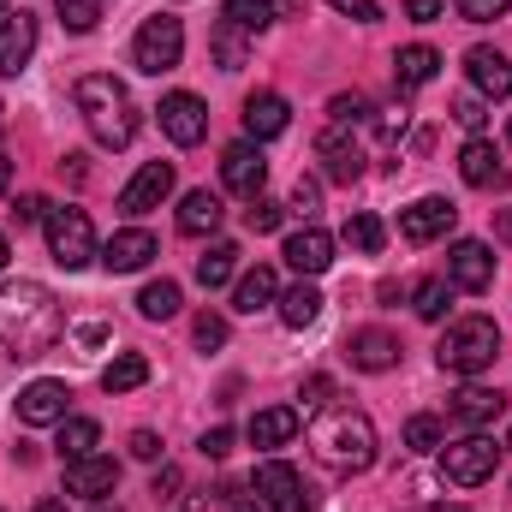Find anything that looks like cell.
Masks as SVG:
<instances>
[{"label": "cell", "mask_w": 512, "mask_h": 512, "mask_svg": "<svg viewBox=\"0 0 512 512\" xmlns=\"http://www.w3.org/2000/svg\"><path fill=\"white\" fill-rule=\"evenodd\" d=\"M66 334V310L42 280H0V340L18 358L54 352Z\"/></svg>", "instance_id": "1"}, {"label": "cell", "mask_w": 512, "mask_h": 512, "mask_svg": "<svg viewBox=\"0 0 512 512\" xmlns=\"http://www.w3.org/2000/svg\"><path fill=\"white\" fill-rule=\"evenodd\" d=\"M72 102H78L84 126H90V137L102 149H126L131 137H137V102H131V90L114 72H84L72 84Z\"/></svg>", "instance_id": "2"}, {"label": "cell", "mask_w": 512, "mask_h": 512, "mask_svg": "<svg viewBox=\"0 0 512 512\" xmlns=\"http://www.w3.org/2000/svg\"><path fill=\"white\" fill-rule=\"evenodd\" d=\"M310 453L328 471H370L376 465V423L352 405H328L310 423Z\"/></svg>", "instance_id": "3"}, {"label": "cell", "mask_w": 512, "mask_h": 512, "mask_svg": "<svg viewBox=\"0 0 512 512\" xmlns=\"http://www.w3.org/2000/svg\"><path fill=\"white\" fill-rule=\"evenodd\" d=\"M435 358H441L447 376H483V370L501 358V328H495L489 316H459V322L441 334Z\"/></svg>", "instance_id": "4"}, {"label": "cell", "mask_w": 512, "mask_h": 512, "mask_svg": "<svg viewBox=\"0 0 512 512\" xmlns=\"http://www.w3.org/2000/svg\"><path fill=\"white\" fill-rule=\"evenodd\" d=\"M179 60H185V24H179L173 12L143 18V30H137V42H131V66L149 72V78H161V72H173Z\"/></svg>", "instance_id": "5"}, {"label": "cell", "mask_w": 512, "mask_h": 512, "mask_svg": "<svg viewBox=\"0 0 512 512\" xmlns=\"http://www.w3.org/2000/svg\"><path fill=\"white\" fill-rule=\"evenodd\" d=\"M495 465H501V447H495L489 435H465V441H447V447H441V477H447L453 489L489 483Z\"/></svg>", "instance_id": "6"}, {"label": "cell", "mask_w": 512, "mask_h": 512, "mask_svg": "<svg viewBox=\"0 0 512 512\" xmlns=\"http://www.w3.org/2000/svg\"><path fill=\"white\" fill-rule=\"evenodd\" d=\"M48 256H54L60 268H90V256H96V227H90L84 209H54V215H48Z\"/></svg>", "instance_id": "7"}, {"label": "cell", "mask_w": 512, "mask_h": 512, "mask_svg": "<svg viewBox=\"0 0 512 512\" xmlns=\"http://www.w3.org/2000/svg\"><path fill=\"white\" fill-rule=\"evenodd\" d=\"M251 489H256V501H262L268 512H310V495H304V477H298L292 465H280V459L256 465Z\"/></svg>", "instance_id": "8"}, {"label": "cell", "mask_w": 512, "mask_h": 512, "mask_svg": "<svg viewBox=\"0 0 512 512\" xmlns=\"http://www.w3.org/2000/svg\"><path fill=\"white\" fill-rule=\"evenodd\" d=\"M459 221V209L447 197H417L411 209H399V239L405 245H429V239H447Z\"/></svg>", "instance_id": "9"}, {"label": "cell", "mask_w": 512, "mask_h": 512, "mask_svg": "<svg viewBox=\"0 0 512 512\" xmlns=\"http://www.w3.org/2000/svg\"><path fill=\"white\" fill-rule=\"evenodd\" d=\"M161 131L179 143V149H191V143H203L209 137V108L191 96V90H173V96H161Z\"/></svg>", "instance_id": "10"}, {"label": "cell", "mask_w": 512, "mask_h": 512, "mask_svg": "<svg viewBox=\"0 0 512 512\" xmlns=\"http://www.w3.org/2000/svg\"><path fill=\"white\" fill-rule=\"evenodd\" d=\"M173 197V161H143L137 173H131V185L120 191V209L126 215H149V209H161Z\"/></svg>", "instance_id": "11"}, {"label": "cell", "mask_w": 512, "mask_h": 512, "mask_svg": "<svg viewBox=\"0 0 512 512\" xmlns=\"http://www.w3.org/2000/svg\"><path fill=\"white\" fill-rule=\"evenodd\" d=\"M221 179H227V191H239L245 203H251V197H262V185H268L262 143H227V155H221Z\"/></svg>", "instance_id": "12"}, {"label": "cell", "mask_w": 512, "mask_h": 512, "mask_svg": "<svg viewBox=\"0 0 512 512\" xmlns=\"http://www.w3.org/2000/svg\"><path fill=\"white\" fill-rule=\"evenodd\" d=\"M120 489V465L114 459H102V453H90V459H72L66 465V495H78V501H108Z\"/></svg>", "instance_id": "13"}, {"label": "cell", "mask_w": 512, "mask_h": 512, "mask_svg": "<svg viewBox=\"0 0 512 512\" xmlns=\"http://www.w3.org/2000/svg\"><path fill=\"white\" fill-rule=\"evenodd\" d=\"M447 280L459 286V292H489V280H495V256L483 239H459L453 251H447Z\"/></svg>", "instance_id": "14"}, {"label": "cell", "mask_w": 512, "mask_h": 512, "mask_svg": "<svg viewBox=\"0 0 512 512\" xmlns=\"http://www.w3.org/2000/svg\"><path fill=\"white\" fill-rule=\"evenodd\" d=\"M66 405H72V387L66 382H30L18 393V423H30V429H48V423H60L66 417Z\"/></svg>", "instance_id": "15"}, {"label": "cell", "mask_w": 512, "mask_h": 512, "mask_svg": "<svg viewBox=\"0 0 512 512\" xmlns=\"http://www.w3.org/2000/svg\"><path fill=\"white\" fill-rule=\"evenodd\" d=\"M465 72H471V90L483 102H507L512 96V60L501 48H471L465 54Z\"/></svg>", "instance_id": "16"}, {"label": "cell", "mask_w": 512, "mask_h": 512, "mask_svg": "<svg viewBox=\"0 0 512 512\" xmlns=\"http://www.w3.org/2000/svg\"><path fill=\"white\" fill-rule=\"evenodd\" d=\"M36 54V18L30 12H0V78H18Z\"/></svg>", "instance_id": "17"}, {"label": "cell", "mask_w": 512, "mask_h": 512, "mask_svg": "<svg viewBox=\"0 0 512 512\" xmlns=\"http://www.w3.org/2000/svg\"><path fill=\"white\" fill-rule=\"evenodd\" d=\"M316 161H322V173H328L334 185H352V179L364 173V149L346 137V126H328L316 137Z\"/></svg>", "instance_id": "18"}, {"label": "cell", "mask_w": 512, "mask_h": 512, "mask_svg": "<svg viewBox=\"0 0 512 512\" xmlns=\"http://www.w3.org/2000/svg\"><path fill=\"white\" fill-rule=\"evenodd\" d=\"M155 251H161V245H155L143 227H126V233H114V239L102 245V268H108V274H137V268L155 262Z\"/></svg>", "instance_id": "19"}, {"label": "cell", "mask_w": 512, "mask_h": 512, "mask_svg": "<svg viewBox=\"0 0 512 512\" xmlns=\"http://www.w3.org/2000/svg\"><path fill=\"white\" fill-rule=\"evenodd\" d=\"M459 173H465V185H477V191H501V185H507V167H501V155H495L489 137H471V143L459 149Z\"/></svg>", "instance_id": "20"}, {"label": "cell", "mask_w": 512, "mask_h": 512, "mask_svg": "<svg viewBox=\"0 0 512 512\" xmlns=\"http://www.w3.org/2000/svg\"><path fill=\"white\" fill-rule=\"evenodd\" d=\"M346 352H352V370H370V376H382L399 364V340L387 334V328H358L352 340H346Z\"/></svg>", "instance_id": "21"}, {"label": "cell", "mask_w": 512, "mask_h": 512, "mask_svg": "<svg viewBox=\"0 0 512 512\" xmlns=\"http://www.w3.org/2000/svg\"><path fill=\"white\" fill-rule=\"evenodd\" d=\"M286 126H292L286 96H274V90H256V96H245V131H251V143H268V137H280Z\"/></svg>", "instance_id": "22"}, {"label": "cell", "mask_w": 512, "mask_h": 512, "mask_svg": "<svg viewBox=\"0 0 512 512\" xmlns=\"http://www.w3.org/2000/svg\"><path fill=\"white\" fill-rule=\"evenodd\" d=\"M286 262L316 280V274H328V262H334V239H328L322 227H298V233L286 239Z\"/></svg>", "instance_id": "23"}, {"label": "cell", "mask_w": 512, "mask_h": 512, "mask_svg": "<svg viewBox=\"0 0 512 512\" xmlns=\"http://www.w3.org/2000/svg\"><path fill=\"white\" fill-rule=\"evenodd\" d=\"M447 411H453V423H471V429H477V423H495V417L507 411V393H501V387H459Z\"/></svg>", "instance_id": "24"}, {"label": "cell", "mask_w": 512, "mask_h": 512, "mask_svg": "<svg viewBox=\"0 0 512 512\" xmlns=\"http://www.w3.org/2000/svg\"><path fill=\"white\" fill-rule=\"evenodd\" d=\"M268 304H280V280H274V268L256 262L251 274H239V286H233V310L256 316V310H268Z\"/></svg>", "instance_id": "25"}, {"label": "cell", "mask_w": 512, "mask_h": 512, "mask_svg": "<svg viewBox=\"0 0 512 512\" xmlns=\"http://www.w3.org/2000/svg\"><path fill=\"white\" fill-rule=\"evenodd\" d=\"M221 197L215 191H185V203H179V233H191V239H203V233H215L221 227Z\"/></svg>", "instance_id": "26"}, {"label": "cell", "mask_w": 512, "mask_h": 512, "mask_svg": "<svg viewBox=\"0 0 512 512\" xmlns=\"http://www.w3.org/2000/svg\"><path fill=\"white\" fill-rule=\"evenodd\" d=\"M298 435V411L292 405H268L251 417V447H286Z\"/></svg>", "instance_id": "27"}, {"label": "cell", "mask_w": 512, "mask_h": 512, "mask_svg": "<svg viewBox=\"0 0 512 512\" xmlns=\"http://www.w3.org/2000/svg\"><path fill=\"white\" fill-rule=\"evenodd\" d=\"M441 72V54L429 48V42H411V48H399L393 54V78L405 84V90H417V84H429Z\"/></svg>", "instance_id": "28"}, {"label": "cell", "mask_w": 512, "mask_h": 512, "mask_svg": "<svg viewBox=\"0 0 512 512\" xmlns=\"http://www.w3.org/2000/svg\"><path fill=\"white\" fill-rule=\"evenodd\" d=\"M102 447V423L96 417H60V459H90Z\"/></svg>", "instance_id": "29"}, {"label": "cell", "mask_w": 512, "mask_h": 512, "mask_svg": "<svg viewBox=\"0 0 512 512\" xmlns=\"http://www.w3.org/2000/svg\"><path fill=\"white\" fill-rule=\"evenodd\" d=\"M411 310H417L423 322H441V316L453 310V280H441V274L417 280V292H411Z\"/></svg>", "instance_id": "30"}, {"label": "cell", "mask_w": 512, "mask_h": 512, "mask_svg": "<svg viewBox=\"0 0 512 512\" xmlns=\"http://www.w3.org/2000/svg\"><path fill=\"white\" fill-rule=\"evenodd\" d=\"M316 316H322V292H316V286L298 280L292 292H280V322H286V328H310Z\"/></svg>", "instance_id": "31"}, {"label": "cell", "mask_w": 512, "mask_h": 512, "mask_svg": "<svg viewBox=\"0 0 512 512\" xmlns=\"http://www.w3.org/2000/svg\"><path fill=\"white\" fill-rule=\"evenodd\" d=\"M209 48H215V60H221V72H239L245 60H251V42H245V30L239 24H215V36H209Z\"/></svg>", "instance_id": "32"}, {"label": "cell", "mask_w": 512, "mask_h": 512, "mask_svg": "<svg viewBox=\"0 0 512 512\" xmlns=\"http://www.w3.org/2000/svg\"><path fill=\"white\" fill-rule=\"evenodd\" d=\"M179 280H149L143 292H137V310L149 316V322H167V316H179Z\"/></svg>", "instance_id": "33"}, {"label": "cell", "mask_w": 512, "mask_h": 512, "mask_svg": "<svg viewBox=\"0 0 512 512\" xmlns=\"http://www.w3.org/2000/svg\"><path fill=\"white\" fill-rule=\"evenodd\" d=\"M239 274V245H209V251L197 256V280L215 292V286H227Z\"/></svg>", "instance_id": "34"}, {"label": "cell", "mask_w": 512, "mask_h": 512, "mask_svg": "<svg viewBox=\"0 0 512 512\" xmlns=\"http://www.w3.org/2000/svg\"><path fill=\"white\" fill-rule=\"evenodd\" d=\"M143 382H149V358H143V352H120V358L102 370V387H108V393H131V387H143Z\"/></svg>", "instance_id": "35"}, {"label": "cell", "mask_w": 512, "mask_h": 512, "mask_svg": "<svg viewBox=\"0 0 512 512\" xmlns=\"http://www.w3.org/2000/svg\"><path fill=\"white\" fill-rule=\"evenodd\" d=\"M346 245L364 256H376L387 245V227L376 221V215H346Z\"/></svg>", "instance_id": "36"}, {"label": "cell", "mask_w": 512, "mask_h": 512, "mask_svg": "<svg viewBox=\"0 0 512 512\" xmlns=\"http://www.w3.org/2000/svg\"><path fill=\"white\" fill-rule=\"evenodd\" d=\"M221 18L239 24V30H268V24H274V0H227Z\"/></svg>", "instance_id": "37"}, {"label": "cell", "mask_w": 512, "mask_h": 512, "mask_svg": "<svg viewBox=\"0 0 512 512\" xmlns=\"http://www.w3.org/2000/svg\"><path fill=\"white\" fill-rule=\"evenodd\" d=\"M405 447H411V453H435V447H441V417L417 411V417L405 423Z\"/></svg>", "instance_id": "38"}, {"label": "cell", "mask_w": 512, "mask_h": 512, "mask_svg": "<svg viewBox=\"0 0 512 512\" xmlns=\"http://www.w3.org/2000/svg\"><path fill=\"white\" fill-rule=\"evenodd\" d=\"M54 12H60L66 30H96L102 24V0H54Z\"/></svg>", "instance_id": "39"}, {"label": "cell", "mask_w": 512, "mask_h": 512, "mask_svg": "<svg viewBox=\"0 0 512 512\" xmlns=\"http://www.w3.org/2000/svg\"><path fill=\"white\" fill-rule=\"evenodd\" d=\"M328 114H334V126H364V120H370V96H358V90H352V96H334Z\"/></svg>", "instance_id": "40"}, {"label": "cell", "mask_w": 512, "mask_h": 512, "mask_svg": "<svg viewBox=\"0 0 512 512\" xmlns=\"http://www.w3.org/2000/svg\"><path fill=\"white\" fill-rule=\"evenodd\" d=\"M191 334H197V346H203V352H215V346H227V322H221L215 310H203V316L191 322Z\"/></svg>", "instance_id": "41"}, {"label": "cell", "mask_w": 512, "mask_h": 512, "mask_svg": "<svg viewBox=\"0 0 512 512\" xmlns=\"http://www.w3.org/2000/svg\"><path fill=\"white\" fill-rule=\"evenodd\" d=\"M280 215H286L280 203H268V197H251V209H245V227H251V233H274V227H280Z\"/></svg>", "instance_id": "42"}, {"label": "cell", "mask_w": 512, "mask_h": 512, "mask_svg": "<svg viewBox=\"0 0 512 512\" xmlns=\"http://www.w3.org/2000/svg\"><path fill=\"white\" fill-rule=\"evenodd\" d=\"M453 120H459L465 131H483V126H489V108H483V96H459V102H453Z\"/></svg>", "instance_id": "43"}, {"label": "cell", "mask_w": 512, "mask_h": 512, "mask_svg": "<svg viewBox=\"0 0 512 512\" xmlns=\"http://www.w3.org/2000/svg\"><path fill=\"white\" fill-rule=\"evenodd\" d=\"M328 6H334L340 18H352V24H376V18H382L376 0H328Z\"/></svg>", "instance_id": "44"}, {"label": "cell", "mask_w": 512, "mask_h": 512, "mask_svg": "<svg viewBox=\"0 0 512 512\" xmlns=\"http://www.w3.org/2000/svg\"><path fill=\"white\" fill-rule=\"evenodd\" d=\"M453 6H459L471 24H489V18H501V12H507L512 0H453Z\"/></svg>", "instance_id": "45"}, {"label": "cell", "mask_w": 512, "mask_h": 512, "mask_svg": "<svg viewBox=\"0 0 512 512\" xmlns=\"http://www.w3.org/2000/svg\"><path fill=\"white\" fill-rule=\"evenodd\" d=\"M316 203H322V185H316V179H298V185H292V209L310 221V215H316Z\"/></svg>", "instance_id": "46"}, {"label": "cell", "mask_w": 512, "mask_h": 512, "mask_svg": "<svg viewBox=\"0 0 512 512\" xmlns=\"http://www.w3.org/2000/svg\"><path fill=\"white\" fill-rule=\"evenodd\" d=\"M12 215H18V227H30V221H48L54 209H48V197H36V191H30V197H18V209H12Z\"/></svg>", "instance_id": "47"}, {"label": "cell", "mask_w": 512, "mask_h": 512, "mask_svg": "<svg viewBox=\"0 0 512 512\" xmlns=\"http://www.w3.org/2000/svg\"><path fill=\"white\" fill-rule=\"evenodd\" d=\"M131 459L155 465V459H161V435H155V429H137V435H131Z\"/></svg>", "instance_id": "48"}, {"label": "cell", "mask_w": 512, "mask_h": 512, "mask_svg": "<svg viewBox=\"0 0 512 512\" xmlns=\"http://www.w3.org/2000/svg\"><path fill=\"white\" fill-rule=\"evenodd\" d=\"M185 512H233V501H227V489H203L185 501Z\"/></svg>", "instance_id": "49"}, {"label": "cell", "mask_w": 512, "mask_h": 512, "mask_svg": "<svg viewBox=\"0 0 512 512\" xmlns=\"http://www.w3.org/2000/svg\"><path fill=\"white\" fill-rule=\"evenodd\" d=\"M149 495H155V501H173V495H179V465H161L155 483H149Z\"/></svg>", "instance_id": "50"}, {"label": "cell", "mask_w": 512, "mask_h": 512, "mask_svg": "<svg viewBox=\"0 0 512 512\" xmlns=\"http://www.w3.org/2000/svg\"><path fill=\"white\" fill-rule=\"evenodd\" d=\"M233 453V429H209L203 435V459H227Z\"/></svg>", "instance_id": "51"}, {"label": "cell", "mask_w": 512, "mask_h": 512, "mask_svg": "<svg viewBox=\"0 0 512 512\" xmlns=\"http://www.w3.org/2000/svg\"><path fill=\"white\" fill-rule=\"evenodd\" d=\"M376 126H382V143H399V131H405V108H387Z\"/></svg>", "instance_id": "52"}, {"label": "cell", "mask_w": 512, "mask_h": 512, "mask_svg": "<svg viewBox=\"0 0 512 512\" xmlns=\"http://www.w3.org/2000/svg\"><path fill=\"white\" fill-rule=\"evenodd\" d=\"M441 6H447V0H405V12H411L417 24H429V18H441Z\"/></svg>", "instance_id": "53"}, {"label": "cell", "mask_w": 512, "mask_h": 512, "mask_svg": "<svg viewBox=\"0 0 512 512\" xmlns=\"http://www.w3.org/2000/svg\"><path fill=\"white\" fill-rule=\"evenodd\" d=\"M328 393H334V382H328V376H310V382H304V405H322Z\"/></svg>", "instance_id": "54"}, {"label": "cell", "mask_w": 512, "mask_h": 512, "mask_svg": "<svg viewBox=\"0 0 512 512\" xmlns=\"http://www.w3.org/2000/svg\"><path fill=\"white\" fill-rule=\"evenodd\" d=\"M227 501H233V512H262V501H251L239 483H227Z\"/></svg>", "instance_id": "55"}, {"label": "cell", "mask_w": 512, "mask_h": 512, "mask_svg": "<svg viewBox=\"0 0 512 512\" xmlns=\"http://www.w3.org/2000/svg\"><path fill=\"white\" fill-rule=\"evenodd\" d=\"M495 233H501V239L512 245V209H501V221H495Z\"/></svg>", "instance_id": "56"}, {"label": "cell", "mask_w": 512, "mask_h": 512, "mask_svg": "<svg viewBox=\"0 0 512 512\" xmlns=\"http://www.w3.org/2000/svg\"><path fill=\"white\" fill-rule=\"evenodd\" d=\"M6 185H12V161L0 155V191H6Z\"/></svg>", "instance_id": "57"}, {"label": "cell", "mask_w": 512, "mask_h": 512, "mask_svg": "<svg viewBox=\"0 0 512 512\" xmlns=\"http://www.w3.org/2000/svg\"><path fill=\"white\" fill-rule=\"evenodd\" d=\"M36 512H66V501H36Z\"/></svg>", "instance_id": "58"}, {"label": "cell", "mask_w": 512, "mask_h": 512, "mask_svg": "<svg viewBox=\"0 0 512 512\" xmlns=\"http://www.w3.org/2000/svg\"><path fill=\"white\" fill-rule=\"evenodd\" d=\"M6 256H12V251H6V233H0V268H6Z\"/></svg>", "instance_id": "59"}, {"label": "cell", "mask_w": 512, "mask_h": 512, "mask_svg": "<svg viewBox=\"0 0 512 512\" xmlns=\"http://www.w3.org/2000/svg\"><path fill=\"white\" fill-rule=\"evenodd\" d=\"M423 512H465V507H423Z\"/></svg>", "instance_id": "60"}, {"label": "cell", "mask_w": 512, "mask_h": 512, "mask_svg": "<svg viewBox=\"0 0 512 512\" xmlns=\"http://www.w3.org/2000/svg\"><path fill=\"white\" fill-rule=\"evenodd\" d=\"M96 512H120V507H96Z\"/></svg>", "instance_id": "61"}, {"label": "cell", "mask_w": 512, "mask_h": 512, "mask_svg": "<svg viewBox=\"0 0 512 512\" xmlns=\"http://www.w3.org/2000/svg\"><path fill=\"white\" fill-rule=\"evenodd\" d=\"M0 12H6V0H0Z\"/></svg>", "instance_id": "62"}, {"label": "cell", "mask_w": 512, "mask_h": 512, "mask_svg": "<svg viewBox=\"0 0 512 512\" xmlns=\"http://www.w3.org/2000/svg\"><path fill=\"white\" fill-rule=\"evenodd\" d=\"M507 447H512V435H507Z\"/></svg>", "instance_id": "63"}, {"label": "cell", "mask_w": 512, "mask_h": 512, "mask_svg": "<svg viewBox=\"0 0 512 512\" xmlns=\"http://www.w3.org/2000/svg\"><path fill=\"white\" fill-rule=\"evenodd\" d=\"M507 137H512V126H507Z\"/></svg>", "instance_id": "64"}]
</instances>
